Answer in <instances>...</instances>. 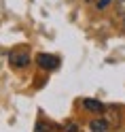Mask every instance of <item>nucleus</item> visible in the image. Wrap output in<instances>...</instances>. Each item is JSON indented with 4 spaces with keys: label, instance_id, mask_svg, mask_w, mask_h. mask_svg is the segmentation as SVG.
Here are the masks:
<instances>
[{
    "label": "nucleus",
    "instance_id": "f257e3e1",
    "mask_svg": "<svg viewBox=\"0 0 125 132\" xmlns=\"http://www.w3.org/2000/svg\"><path fill=\"white\" fill-rule=\"evenodd\" d=\"M83 106H85L87 111H91V113H104V104L93 100V98H85V100H83Z\"/></svg>",
    "mask_w": 125,
    "mask_h": 132
},
{
    "label": "nucleus",
    "instance_id": "f03ea898",
    "mask_svg": "<svg viewBox=\"0 0 125 132\" xmlns=\"http://www.w3.org/2000/svg\"><path fill=\"white\" fill-rule=\"evenodd\" d=\"M38 64L43 66V68H55V66H57V60H55V55L43 53V55H38Z\"/></svg>",
    "mask_w": 125,
    "mask_h": 132
},
{
    "label": "nucleus",
    "instance_id": "7ed1b4c3",
    "mask_svg": "<svg viewBox=\"0 0 125 132\" xmlns=\"http://www.w3.org/2000/svg\"><path fill=\"white\" fill-rule=\"evenodd\" d=\"M89 128L93 130V132H106L108 130V121L106 119H93L89 123Z\"/></svg>",
    "mask_w": 125,
    "mask_h": 132
},
{
    "label": "nucleus",
    "instance_id": "20e7f679",
    "mask_svg": "<svg viewBox=\"0 0 125 132\" xmlns=\"http://www.w3.org/2000/svg\"><path fill=\"white\" fill-rule=\"evenodd\" d=\"M117 11H119V15L125 19V0H117Z\"/></svg>",
    "mask_w": 125,
    "mask_h": 132
},
{
    "label": "nucleus",
    "instance_id": "39448f33",
    "mask_svg": "<svg viewBox=\"0 0 125 132\" xmlns=\"http://www.w3.org/2000/svg\"><path fill=\"white\" fill-rule=\"evenodd\" d=\"M17 57H19V60H13L17 66H26V64L30 62V60H28V55H17Z\"/></svg>",
    "mask_w": 125,
    "mask_h": 132
},
{
    "label": "nucleus",
    "instance_id": "423d86ee",
    "mask_svg": "<svg viewBox=\"0 0 125 132\" xmlns=\"http://www.w3.org/2000/svg\"><path fill=\"white\" fill-rule=\"evenodd\" d=\"M110 2H112V0H100V2H98V9H106Z\"/></svg>",
    "mask_w": 125,
    "mask_h": 132
},
{
    "label": "nucleus",
    "instance_id": "0eeeda50",
    "mask_svg": "<svg viewBox=\"0 0 125 132\" xmlns=\"http://www.w3.org/2000/svg\"><path fill=\"white\" fill-rule=\"evenodd\" d=\"M66 132H79L76 123H68V128H66Z\"/></svg>",
    "mask_w": 125,
    "mask_h": 132
},
{
    "label": "nucleus",
    "instance_id": "6e6552de",
    "mask_svg": "<svg viewBox=\"0 0 125 132\" xmlns=\"http://www.w3.org/2000/svg\"><path fill=\"white\" fill-rule=\"evenodd\" d=\"M87 2H93V0H87Z\"/></svg>",
    "mask_w": 125,
    "mask_h": 132
}]
</instances>
